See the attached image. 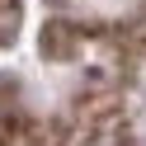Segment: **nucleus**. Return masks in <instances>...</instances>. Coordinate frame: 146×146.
<instances>
[{
    "instance_id": "obj_2",
    "label": "nucleus",
    "mask_w": 146,
    "mask_h": 146,
    "mask_svg": "<svg viewBox=\"0 0 146 146\" xmlns=\"http://www.w3.org/2000/svg\"><path fill=\"white\" fill-rule=\"evenodd\" d=\"M19 19H24V5H19V0H0V47H5V42H14Z\"/></svg>"
},
{
    "instance_id": "obj_1",
    "label": "nucleus",
    "mask_w": 146,
    "mask_h": 146,
    "mask_svg": "<svg viewBox=\"0 0 146 146\" xmlns=\"http://www.w3.org/2000/svg\"><path fill=\"white\" fill-rule=\"evenodd\" d=\"M76 29H71V24H47V29H42V52H47V57H71V52H76Z\"/></svg>"
}]
</instances>
